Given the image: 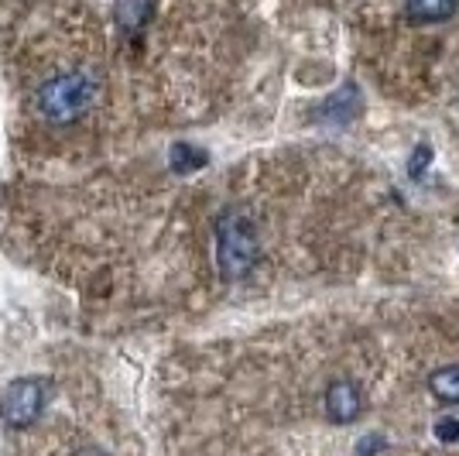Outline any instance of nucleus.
<instances>
[{
  "instance_id": "obj_1",
  "label": "nucleus",
  "mask_w": 459,
  "mask_h": 456,
  "mask_svg": "<svg viewBox=\"0 0 459 456\" xmlns=\"http://www.w3.org/2000/svg\"><path fill=\"white\" fill-rule=\"evenodd\" d=\"M257 230L244 209H227L216 220V261L223 282L247 278L250 267L257 265Z\"/></svg>"
},
{
  "instance_id": "obj_2",
  "label": "nucleus",
  "mask_w": 459,
  "mask_h": 456,
  "mask_svg": "<svg viewBox=\"0 0 459 456\" xmlns=\"http://www.w3.org/2000/svg\"><path fill=\"white\" fill-rule=\"evenodd\" d=\"M96 76L90 69H69L58 73L48 83H41L39 90V110L52 124H73L93 107L96 100Z\"/></svg>"
},
{
  "instance_id": "obj_3",
  "label": "nucleus",
  "mask_w": 459,
  "mask_h": 456,
  "mask_svg": "<svg viewBox=\"0 0 459 456\" xmlns=\"http://www.w3.org/2000/svg\"><path fill=\"white\" fill-rule=\"evenodd\" d=\"M45 399H48L45 381H39V378L14 381V384L4 391V399H0V418H4V425H11V429H28V425L39 422V416L45 412Z\"/></svg>"
},
{
  "instance_id": "obj_4",
  "label": "nucleus",
  "mask_w": 459,
  "mask_h": 456,
  "mask_svg": "<svg viewBox=\"0 0 459 456\" xmlns=\"http://www.w3.org/2000/svg\"><path fill=\"white\" fill-rule=\"evenodd\" d=\"M360 412H364V395H360V388L353 381L340 378L325 388V416L333 422L350 425V422L360 418Z\"/></svg>"
},
{
  "instance_id": "obj_5",
  "label": "nucleus",
  "mask_w": 459,
  "mask_h": 456,
  "mask_svg": "<svg viewBox=\"0 0 459 456\" xmlns=\"http://www.w3.org/2000/svg\"><path fill=\"white\" fill-rule=\"evenodd\" d=\"M360 114V100H357V86H346L343 93L329 96L325 100V107L316 110L319 120L325 124H346V120H353V117Z\"/></svg>"
},
{
  "instance_id": "obj_6",
  "label": "nucleus",
  "mask_w": 459,
  "mask_h": 456,
  "mask_svg": "<svg viewBox=\"0 0 459 456\" xmlns=\"http://www.w3.org/2000/svg\"><path fill=\"white\" fill-rule=\"evenodd\" d=\"M154 4L152 0H117L114 14H117V28L127 31V35H137L148 21H152Z\"/></svg>"
},
{
  "instance_id": "obj_7",
  "label": "nucleus",
  "mask_w": 459,
  "mask_h": 456,
  "mask_svg": "<svg viewBox=\"0 0 459 456\" xmlns=\"http://www.w3.org/2000/svg\"><path fill=\"white\" fill-rule=\"evenodd\" d=\"M404 14L411 21H425V24H439L456 14L459 0H402Z\"/></svg>"
},
{
  "instance_id": "obj_8",
  "label": "nucleus",
  "mask_w": 459,
  "mask_h": 456,
  "mask_svg": "<svg viewBox=\"0 0 459 456\" xmlns=\"http://www.w3.org/2000/svg\"><path fill=\"white\" fill-rule=\"evenodd\" d=\"M429 391L446 405H459V364L439 367L436 374H429Z\"/></svg>"
},
{
  "instance_id": "obj_9",
  "label": "nucleus",
  "mask_w": 459,
  "mask_h": 456,
  "mask_svg": "<svg viewBox=\"0 0 459 456\" xmlns=\"http://www.w3.org/2000/svg\"><path fill=\"white\" fill-rule=\"evenodd\" d=\"M210 158H206V152L203 148H195V145H186V141H178L172 148V169L178 171V175H189V171L203 169Z\"/></svg>"
},
{
  "instance_id": "obj_10",
  "label": "nucleus",
  "mask_w": 459,
  "mask_h": 456,
  "mask_svg": "<svg viewBox=\"0 0 459 456\" xmlns=\"http://www.w3.org/2000/svg\"><path fill=\"white\" fill-rule=\"evenodd\" d=\"M436 439H442V443H459V418H439L436 422Z\"/></svg>"
},
{
  "instance_id": "obj_11",
  "label": "nucleus",
  "mask_w": 459,
  "mask_h": 456,
  "mask_svg": "<svg viewBox=\"0 0 459 456\" xmlns=\"http://www.w3.org/2000/svg\"><path fill=\"white\" fill-rule=\"evenodd\" d=\"M357 450H364V453H367V450H384V439H364Z\"/></svg>"
}]
</instances>
